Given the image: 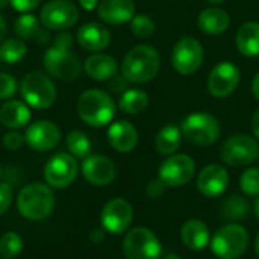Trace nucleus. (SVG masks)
I'll list each match as a JSON object with an SVG mask.
<instances>
[{"label":"nucleus","mask_w":259,"mask_h":259,"mask_svg":"<svg viewBox=\"0 0 259 259\" xmlns=\"http://www.w3.org/2000/svg\"><path fill=\"white\" fill-rule=\"evenodd\" d=\"M231 18L225 9L206 8L197 17V26L206 35H220L228 30Z\"/></svg>","instance_id":"25"},{"label":"nucleus","mask_w":259,"mask_h":259,"mask_svg":"<svg viewBox=\"0 0 259 259\" xmlns=\"http://www.w3.org/2000/svg\"><path fill=\"white\" fill-rule=\"evenodd\" d=\"M209 244L220 259L240 258L249 246V232L240 225H228L214 234Z\"/></svg>","instance_id":"6"},{"label":"nucleus","mask_w":259,"mask_h":259,"mask_svg":"<svg viewBox=\"0 0 259 259\" xmlns=\"http://www.w3.org/2000/svg\"><path fill=\"white\" fill-rule=\"evenodd\" d=\"M30 121V109L21 100H9L0 108V123L9 129H21Z\"/></svg>","instance_id":"24"},{"label":"nucleus","mask_w":259,"mask_h":259,"mask_svg":"<svg viewBox=\"0 0 259 259\" xmlns=\"http://www.w3.org/2000/svg\"><path fill=\"white\" fill-rule=\"evenodd\" d=\"M77 176V162L73 155L68 153H56L53 155L46 167H44V178L47 184L53 188H67L74 182Z\"/></svg>","instance_id":"14"},{"label":"nucleus","mask_w":259,"mask_h":259,"mask_svg":"<svg viewBox=\"0 0 259 259\" xmlns=\"http://www.w3.org/2000/svg\"><path fill=\"white\" fill-rule=\"evenodd\" d=\"M24 143H26L24 137L20 132H17V131H11V132L3 135V146L8 150H18Z\"/></svg>","instance_id":"37"},{"label":"nucleus","mask_w":259,"mask_h":259,"mask_svg":"<svg viewBox=\"0 0 259 259\" xmlns=\"http://www.w3.org/2000/svg\"><path fill=\"white\" fill-rule=\"evenodd\" d=\"M42 64L53 77L61 80H73L80 74L82 70L79 58L71 53L70 49H62L55 44L44 52Z\"/></svg>","instance_id":"11"},{"label":"nucleus","mask_w":259,"mask_h":259,"mask_svg":"<svg viewBox=\"0 0 259 259\" xmlns=\"http://www.w3.org/2000/svg\"><path fill=\"white\" fill-rule=\"evenodd\" d=\"M235 46L243 56H258L259 55V23L246 21L243 23L235 35Z\"/></svg>","instance_id":"26"},{"label":"nucleus","mask_w":259,"mask_h":259,"mask_svg":"<svg viewBox=\"0 0 259 259\" xmlns=\"http://www.w3.org/2000/svg\"><path fill=\"white\" fill-rule=\"evenodd\" d=\"M252 93H253V96L259 100V73H256V76L252 80Z\"/></svg>","instance_id":"44"},{"label":"nucleus","mask_w":259,"mask_h":259,"mask_svg":"<svg viewBox=\"0 0 259 259\" xmlns=\"http://www.w3.org/2000/svg\"><path fill=\"white\" fill-rule=\"evenodd\" d=\"M126 259H161L162 246L159 238L147 228H134L123 240Z\"/></svg>","instance_id":"7"},{"label":"nucleus","mask_w":259,"mask_h":259,"mask_svg":"<svg viewBox=\"0 0 259 259\" xmlns=\"http://www.w3.org/2000/svg\"><path fill=\"white\" fill-rule=\"evenodd\" d=\"M38 36H41V38H39V42H41V44H44L46 41H49V39H50V33H49V32L46 33V32L39 30V32H38Z\"/></svg>","instance_id":"45"},{"label":"nucleus","mask_w":259,"mask_h":259,"mask_svg":"<svg viewBox=\"0 0 259 259\" xmlns=\"http://www.w3.org/2000/svg\"><path fill=\"white\" fill-rule=\"evenodd\" d=\"M131 30L137 38H141V39L150 38L155 33V21L150 17L143 15V14L135 15L131 20Z\"/></svg>","instance_id":"34"},{"label":"nucleus","mask_w":259,"mask_h":259,"mask_svg":"<svg viewBox=\"0 0 259 259\" xmlns=\"http://www.w3.org/2000/svg\"><path fill=\"white\" fill-rule=\"evenodd\" d=\"M77 42L88 52H102L111 42V32L100 23H85L77 29Z\"/></svg>","instance_id":"20"},{"label":"nucleus","mask_w":259,"mask_h":259,"mask_svg":"<svg viewBox=\"0 0 259 259\" xmlns=\"http://www.w3.org/2000/svg\"><path fill=\"white\" fill-rule=\"evenodd\" d=\"M162 259H182V258H181V256H178V255H173V253H171V255H167V256H164Z\"/></svg>","instance_id":"49"},{"label":"nucleus","mask_w":259,"mask_h":259,"mask_svg":"<svg viewBox=\"0 0 259 259\" xmlns=\"http://www.w3.org/2000/svg\"><path fill=\"white\" fill-rule=\"evenodd\" d=\"M23 249V240L15 232H6L0 237V256L5 259L15 258Z\"/></svg>","instance_id":"33"},{"label":"nucleus","mask_w":259,"mask_h":259,"mask_svg":"<svg viewBox=\"0 0 259 259\" xmlns=\"http://www.w3.org/2000/svg\"><path fill=\"white\" fill-rule=\"evenodd\" d=\"M203 58L205 52L202 42L193 36H182L173 47L171 65L179 74L190 76L202 67Z\"/></svg>","instance_id":"10"},{"label":"nucleus","mask_w":259,"mask_h":259,"mask_svg":"<svg viewBox=\"0 0 259 259\" xmlns=\"http://www.w3.org/2000/svg\"><path fill=\"white\" fill-rule=\"evenodd\" d=\"M241 79L240 68L232 62H220L217 64L206 80L208 91L215 99L229 97L238 87Z\"/></svg>","instance_id":"13"},{"label":"nucleus","mask_w":259,"mask_h":259,"mask_svg":"<svg viewBox=\"0 0 259 259\" xmlns=\"http://www.w3.org/2000/svg\"><path fill=\"white\" fill-rule=\"evenodd\" d=\"M80 2V6L83 8V9H87V11H93V9H96L97 8V5H99V2L100 0H79Z\"/></svg>","instance_id":"43"},{"label":"nucleus","mask_w":259,"mask_h":259,"mask_svg":"<svg viewBox=\"0 0 259 259\" xmlns=\"http://www.w3.org/2000/svg\"><path fill=\"white\" fill-rule=\"evenodd\" d=\"M255 214H256V217L259 219V197L256 199V202H255Z\"/></svg>","instance_id":"46"},{"label":"nucleus","mask_w":259,"mask_h":259,"mask_svg":"<svg viewBox=\"0 0 259 259\" xmlns=\"http://www.w3.org/2000/svg\"><path fill=\"white\" fill-rule=\"evenodd\" d=\"M138 138L137 127L126 120H118L108 129V141L111 147L120 153L132 152L138 144Z\"/></svg>","instance_id":"21"},{"label":"nucleus","mask_w":259,"mask_h":259,"mask_svg":"<svg viewBox=\"0 0 259 259\" xmlns=\"http://www.w3.org/2000/svg\"><path fill=\"white\" fill-rule=\"evenodd\" d=\"M255 250H256V255L259 256V234L256 237V241H255Z\"/></svg>","instance_id":"48"},{"label":"nucleus","mask_w":259,"mask_h":259,"mask_svg":"<svg viewBox=\"0 0 259 259\" xmlns=\"http://www.w3.org/2000/svg\"><path fill=\"white\" fill-rule=\"evenodd\" d=\"M14 32L21 39H32L36 38L39 32V21L32 14H21L14 21Z\"/></svg>","instance_id":"32"},{"label":"nucleus","mask_w":259,"mask_h":259,"mask_svg":"<svg viewBox=\"0 0 259 259\" xmlns=\"http://www.w3.org/2000/svg\"><path fill=\"white\" fill-rule=\"evenodd\" d=\"M115 102L102 90H87L79 96L77 114L82 121L93 127H103L115 117Z\"/></svg>","instance_id":"2"},{"label":"nucleus","mask_w":259,"mask_h":259,"mask_svg":"<svg viewBox=\"0 0 259 259\" xmlns=\"http://www.w3.org/2000/svg\"><path fill=\"white\" fill-rule=\"evenodd\" d=\"M117 68H118L117 61L106 53H94L90 58H87L83 64L85 73L91 79L99 80V82L114 77L117 73Z\"/></svg>","instance_id":"23"},{"label":"nucleus","mask_w":259,"mask_h":259,"mask_svg":"<svg viewBox=\"0 0 259 259\" xmlns=\"http://www.w3.org/2000/svg\"><path fill=\"white\" fill-rule=\"evenodd\" d=\"M206 2H209V3H214V5H222V3H225L226 0H206Z\"/></svg>","instance_id":"47"},{"label":"nucleus","mask_w":259,"mask_h":259,"mask_svg":"<svg viewBox=\"0 0 259 259\" xmlns=\"http://www.w3.org/2000/svg\"><path fill=\"white\" fill-rule=\"evenodd\" d=\"M20 93L26 105L35 109L50 108L56 100V87L41 71H32L20 83Z\"/></svg>","instance_id":"5"},{"label":"nucleus","mask_w":259,"mask_h":259,"mask_svg":"<svg viewBox=\"0 0 259 259\" xmlns=\"http://www.w3.org/2000/svg\"><path fill=\"white\" fill-rule=\"evenodd\" d=\"M167 187L156 178V179H152V181H149V184H147V187H146V193H147V196L150 197V199H159L162 194H164V190H165Z\"/></svg>","instance_id":"39"},{"label":"nucleus","mask_w":259,"mask_h":259,"mask_svg":"<svg viewBox=\"0 0 259 259\" xmlns=\"http://www.w3.org/2000/svg\"><path fill=\"white\" fill-rule=\"evenodd\" d=\"M65 144L74 158H87L91 152V141L82 131H71L67 135Z\"/></svg>","instance_id":"31"},{"label":"nucleus","mask_w":259,"mask_h":259,"mask_svg":"<svg viewBox=\"0 0 259 259\" xmlns=\"http://www.w3.org/2000/svg\"><path fill=\"white\" fill-rule=\"evenodd\" d=\"M134 211L126 199L117 197L109 200L100 214L103 228L111 234H123L132 223Z\"/></svg>","instance_id":"15"},{"label":"nucleus","mask_w":259,"mask_h":259,"mask_svg":"<svg viewBox=\"0 0 259 259\" xmlns=\"http://www.w3.org/2000/svg\"><path fill=\"white\" fill-rule=\"evenodd\" d=\"M97 14L106 24H124L135 17L134 0H100Z\"/></svg>","instance_id":"19"},{"label":"nucleus","mask_w":259,"mask_h":259,"mask_svg":"<svg viewBox=\"0 0 259 259\" xmlns=\"http://www.w3.org/2000/svg\"><path fill=\"white\" fill-rule=\"evenodd\" d=\"M182 135L194 146L206 147L214 144L222 134L219 120L208 112L190 114L181 126Z\"/></svg>","instance_id":"4"},{"label":"nucleus","mask_w":259,"mask_h":259,"mask_svg":"<svg viewBox=\"0 0 259 259\" xmlns=\"http://www.w3.org/2000/svg\"><path fill=\"white\" fill-rule=\"evenodd\" d=\"M229 185L228 170L222 164H209L203 167L197 176V188L206 197L222 196Z\"/></svg>","instance_id":"18"},{"label":"nucleus","mask_w":259,"mask_h":259,"mask_svg":"<svg viewBox=\"0 0 259 259\" xmlns=\"http://www.w3.org/2000/svg\"><path fill=\"white\" fill-rule=\"evenodd\" d=\"M161 68V58L155 47L138 44L132 47L121 64V74L127 82L146 83L156 77Z\"/></svg>","instance_id":"1"},{"label":"nucleus","mask_w":259,"mask_h":259,"mask_svg":"<svg viewBox=\"0 0 259 259\" xmlns=\"http://www.w3.org/2000/svg\"><path fill=\"white\" fill-rule=\"evenodd\" d=\"M225 164L231 167H246L259 158V143L256 138L238 134L225 141L220 150Z\"/></svg>","instance_id":"9"},{"label":"nucleus","mask_w":259,"mask_h":259,"mask_svg":"<svg viewBox=\"0 0 259 259\" xmlns=\"http://www.w3.org/2000/svg\"><path fill=\"white\" fill-rule=\"evenodd\" d=\"M27 53V47L23 39L9 38L0 44V61L6 64H17L20 62Z\"/></svg>","instance_id":"29"},{"label":"nucleus","mask_w":259,"mask_h":259,"mask_svg":"<svg viewBox=\"0 0 259 259\" xmlns=\"http://www.w3.org/2000/svg\"><path fill=\"white\" fill-rule=\"evenodd\" d=\"M8 3H9V0H0V9H3Z\"/></svg>","instance_id":"50"},{"label":"nucleus","mask_w":259,"mask_h":259,"mask_svg":"<svg viewBox=\"0 0 259 259\" xmlns=\"http://www.w3.org/2000/svg\"><path fill=\"white\" fill-rule=\"evenodd\" d=\"M182 243L193 252H200L211 243V234L208 226L197 219H191L184 223L181 229Z\"/></svg>","instance_id":"22"},{"label":"nucleus","mask_w":259,"mask_h":259,"mask_svg":"<svg viewBox=\"0 0 259 259\" xmlns=\"http://www.w3.org/2000/svg\"><path fill=\"white\" fill-rule=\"evenodd\" d=\"M17 93V80L8 73H0V100L11 99Z\"/></svg>","instance_id":"36"},{"label":"nucleus","mask_w":259,"mask_h":259,"mask_svg":"<svg viewBox=\"0 0 259 259\" xmlns=\"http://www.w3.org/2000/svg\"><path fill=\"white\" fill-rule=\"evenodd\" d=\"M61 140V131L59 127L49 121V120H38L33 121L24 134L26 144L38 152H47L58 146Z\"/></svg>","instance_id":"16"},{"label":"nucleus","mask_w":259,"mask_h":259,"mask_svg":"<svg viewBox=\"0 0 259 259\" xmlns=\"http://www.w3.org/2000/svg\"><path fill=\"white\" fill-rule=\"evenodd\" d=\"M118 106L126 114H131V115L141 114L149 106V96L146 91L138 90V88L127 90L121 94Z\"/></svg>","instance_id":"28"},{"label":"nucleus","mask_w":259,"mask_h":259,"mask_svg":"<svg viewBox=\"0 0 259 259\" xmlns=\"http://www.w3.org/2000/svg\"><path fill=\"white\" fill-rule=\"evenodd\" d=\"M252 132H253L255 138L259 140V109L255 112V115L252 118Z\"/></svg>","instance_id":"42"},{"label":"nucleus","mask_w":259,"mask_h":259,"mask_svg":"<svg viewBox=\"0 0 259 259\" xmlns=\"http://www.w3.org/2000/svg\"><path fill=\"white\" fill-rule=\"evenodd\" d=\"M82 175L90 184L103 187L114 181L117 168L115 164L105 155H88L82 164Z\"/></svg>","instance_id":"17"},{"label":"nucleus","mask_w":259,"mask_h":259,"mask_svg":"<svg viewBox=\"0 0 259 259\" xmlns=\"http://www.w3.org/2000/svg\"><path fill=\"white\" fill-rule=\"evenodd\" d=\"M41 0H9L11 6L18 12H30L33 11Z\"/></svg>","instance_id":"40"},{"label":"nucleus","mask_w":259,"mask_h":259,"mask_svg":"<svg viewBox=\"0 0 259 259\" xmlns=\"http://www.w3.org/2000/svg\"><path fill=\"white\" fill-rule=\"evenodd\" d=\"M240 188L247 196H259V168L250 167L240 178Z\"/></svg>","instance_id":"35"},{"label":"nucleus","mask_w":259,"mask_h":259,"mask_svg":"<svg viewBox=\"0 0 259 259\" xmlns=\"http://www.w3.org/2000/svg\"><path fill=\"white\" fill-rule=\"evenodd\" d=\"M77 20L79 9L70 0H50L39 12L41 24L50 30H67L73 27Z\"/></svg>","instance_id":"12"},{"label":"nucleus","mask_w":259,"mask_h":259,"mask_svg":"<svg viewBox=\"0 0 259 259\" xmlns=\"http://www.w3.org/2000/svg\"><path fill=\"white\" fill-rule=\"evenodd\" d=\"M17 206L23 217L29 220H42L53 211L55 196L44 184H29L18 193Z\"/></svg>","instance_id":"3"},{"label":"nucleus","mask_w":259,"mask_h":259,"mask_svg":"<svg viewBox=\"0 0 259 259\" xmlns=\"http://www.w3.org/2000/svg\"><path fill=\"white\" fill-rule=\"evenodd\" d=\"M249 214V203L241 196H231L222 205V215L226 220H241Z\"/></svg>","instance_id":"30"},{"label":"nucleus","mask_w":259,"mask_h":259,"mask_svg":"<svg viewBox=\"0 0 259 259\" xmlns=\"http://www.w3.org/2000/svg\"><path fill=\"white\" fill-rule=\"evenodd\" d=\"M182 131L181 127H178L176 124H167L164 126L156 138H155V147H156V152L159 155H164V156H170V155H175L178 152V149L181 147V143H182Z\"/></svg>","instance_id":"27"},{"label":"nucleus","mask_w":259,"mask_h":259,"mask_svg":"<svg viewBox=\"0 0 259 259\" xmlns=\"http://www.w3.org/2000/svg\"><path fill=\"white\" fill-rule=\"evenodd\" d=\"M258 159H259V158H258Z\"/></svg>","instance_id":"52"},{"label":"nucleus","mask_w":259,"mask_h":259,"mask_svg":"<svg viewBox=\"0 0 259 259\" xmlns=\"http://www.w3.org/2000/svg\"><path fill=\"white\" fill-rule=\"evenodd\" d=\"M12 202V188L9 184H0V215L8 211Z\"/></svg>","instance_id":"38"},{"label":"nucleus","mask_w":259,"mask_h":259,"mask_svg":"<svg viewBox=\"0 0 259 259\" xmlns=\"http://www.w3.org/2000/svg\"><path fill=\"white\" fill-rule=\"evenodd\" d=\"M0 173H2V170H0Z\"/></svg>","instance_id":"51"},{"label":"nucleus","mask_w":259,"mask_h":259,"mask_svg":"<svg viewBox=\"0 0 259 259\" xmlns=\"http://www.w3.org/2000/svg\"><path fill=\"white\" fill-rule=\"evenodd\" d=\"M196 175V162L190 155L175 153L165 158L158 168V179L167 188H178L188 184Z\"/></svg>","instance_id":"8"},{"label":"nucleus","mask_w":259,"mask_h":259,"mask_svg":"<svg viewBox=\"0 0 259 259\" xmlns=\"http://www.w3.org/2000/svg\"><path fill=\"white\" fill-rule=\"evenodd\" d=\"M6 33H8V24H6V20H5L3 14L0 12V44L3 42Z\"/></svg>","instance_id":"41"}]
</instances>
